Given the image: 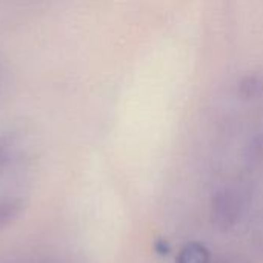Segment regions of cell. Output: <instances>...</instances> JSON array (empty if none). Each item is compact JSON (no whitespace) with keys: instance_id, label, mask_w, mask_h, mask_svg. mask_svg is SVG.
Masks as SVG:
<instances>
[{"instance_id":"obj_1","label":"cell","mask_w":263,"mask_h":263,"mask_svg":"<svg viewBox=\"0 0 263 263\" xmlns=\"http://www.w3.org/2000/svg\"><path fill=\"white\" fill-rule=\"evenodd\" d=\"M239 216V200L230 193H222L214 199L213 203V217L214 222L222 227H231Z\"/></svg>"},{"instance_id":"obj_2","label":"cell","mask_w":263,"mask_h":263,"mask_svg":"<svg viewBox=\"0 0 263 263\" xmlns=\"http://www.w3.org/2000/svg\"><path fill=\"white\" fill-rule=\"evenodd\" d=\"M25 210V199L14 194L0 196V231L20 217Z\"/></svg>"},{"instance_id":"obj_3","label":"cell","mask_w":263,"mask_h":263,"mask_svg":"<svg viewBox=\"0 0 263 263\" xmlns=\"http://www.w3.org/2000/svg\"><path fill=\"white\" fill-rule=\"evenodd\" d=\"M15 156V140L9 136L0 137V176L9 168Z\"/></svg>"},{"instance_id":"obj_4","label":"cell","mask_w":263,"mask_h":263,"mask_svg":"<svg viewBox=\"0 0 263 263\" xmlns=\"http://www.w3.org/2000/svg\"><path fill=\"white\" fill-rule=\"evenodd\" d=\"M180 263H206V253L199 247H191L183 251Z\"/></svg>"}]
</instances>
